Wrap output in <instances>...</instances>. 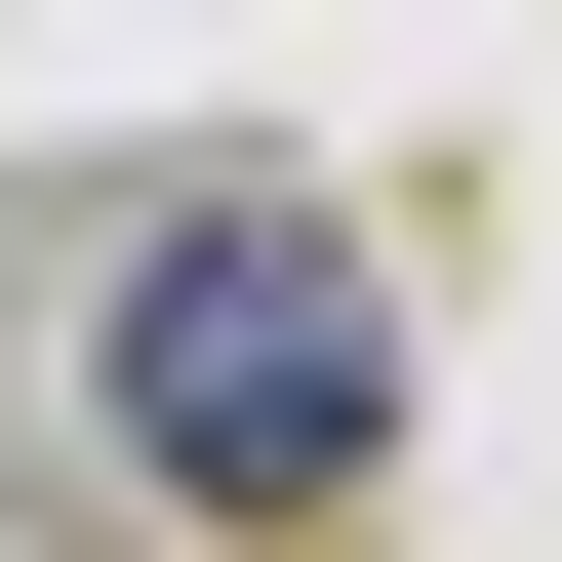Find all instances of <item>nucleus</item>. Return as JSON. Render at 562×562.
I'll return each mask as SVG.
<instances>
[{
  "label": "nucleus",
  "instance_id": "f257e3e1",
  "mask_svg": "<svg viewBox=\"0 0 562 562\" xmlns=\"http://www.w3.org/2000/svg\"><path fill=\"white\" fill-rule=\"evenodd\" d=\"M0 281H81V442H121L161 562H322L402 482V241L322 161H161V201H81V241H0Z\"/></svg>",
  "mask_w": 562,
  "mask_h": 562
}]
</instances>
